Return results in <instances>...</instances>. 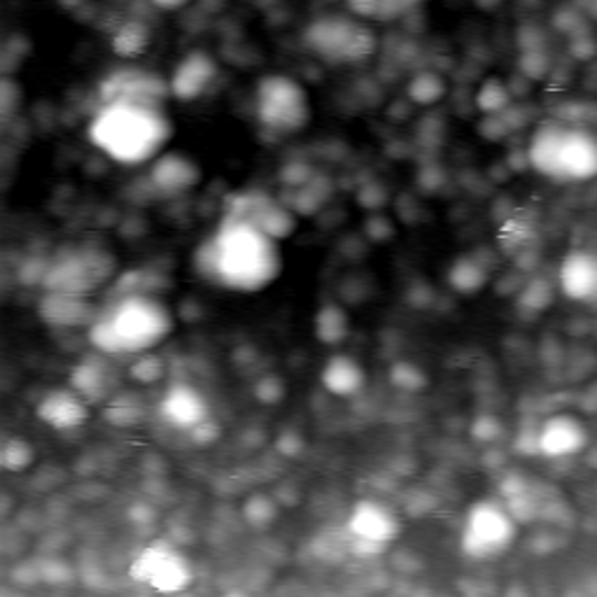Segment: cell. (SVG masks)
Listing matches in <instances>:
<instances>
[{
  "label": "cell",
  "mask_w": 597,
  "mask_h": 597,
  "mask_svg": "<svg viewBox=\"0 0 597 597\" xmlns=\"http://www.w3.org/2000/svg\"><path fill=\"white\" fill-rule=\"evenodd\" d=\"M220 77H222V71L216 56L203 50H195L185 54L178 61L174 73L168 75L170 96L182 103H195L203 98L206 94H210L212 87L220 82Z\"/></svg>",
  "instance_id": "cell-13"
},
{
  "label": "cell",
  "mask_w": 597,
  "mask_h": 597,
  "mask_svg": "<svg viewBox=\"0 0 597 597\" xmlns=\"http://www.w3.org/2000/svg\"><path fill=\"white\" fill-rule=\"evenodd\" d=\"M572 50H574V54H577V59L588 61V59H593L597 54V42L590 35H577V38H574Z\"/></svg>",
  "instance_id": "cell-35"
},
{
  "label": "cell",
  "mask_w": 597,
  "mask_h": 597,
  "mask_svg": "<svg viewBox=\"0 0 597 597\" xmlns=\"http://www.w3.org/2000/svg\"><path fill=\"white\" fill-rule=\"evenodd\" d=\"M348 535L353 544L365 553H378L399 537L401 521L397 511L386 502L359 500L348 514Z\"/></svg>",
  "instance_id": "cell-11"
},
{
  "label": "cell",
  "mask_w": 597,
  "mask_h": 597,
  "mask_svg": "<svg viewBox=\"0 0 597 597\" xmlns=\"http://www.w3.org/2000/svg\"><path fill=\"white\" fill-rule=\"evenodd\" d=\"M553 296H556V290H553V285L546 279H535L521 290L519 308L530 313V315L544 313L553 304Z\"/></svg>",
  "instance_id": "cell-28"
},
{
  "label": "cell",
  "mask_w": 597,
  "mask_h": 597,
  "mask_svg": "<svg viewBox=\"0 0 597 597\" xmlns=\"http://www.w3.org/2000/svg\"><path fill=\"white\" fill-rule=\"evenodd\" d=\"M254 117L269 134H302L313 119L311 94L296 77L269 73L254 87Z\"/></svg>",
  "instance_id": "cell-7"
},
{
  "label": "cell",
  "mask_w": 597,
  "mask_h": 597,
  "mask_svg": "<svg viewBox=\"0 0 597 597\" xmlns=\"http://www.w3.org/2000/svg\"><path fill=\"white\" fill-rule=\"evenodd\" d=\"M164 374H166L164 359L159 355H153V350L136 355V359L132 362V367H129V376L134 380H138L140 386H153V383L164 378Z\"/></svg>",
  "instance_id": "cell-30"
},
{
  "label": "cell",
  "mask_w": 597,
  "mask_h": 597,
  "mask_svg": "<svg viewBox=\"0 0 597 597\" xmlns=\"http://www.w3.org/2000/svg\"><path fill=\"white\" fill-rule=\"evenodd\" d=\"M390 383L404 392H420L428 388V376L411 362H399L390 369Z\"/></svg>",
  "instance_id": "cell-31"
},
{
  "label": "cell",
  "mask_w": 597,
  "mask_h": 597,
  "mask_svg": "<svg viewBox=\"0 0 597 597\" xmlns=\"http://www.w3.org/2000/svg\"><path fill=\"white\" fill-rule=\"evenodd\" d=\"M191 266L208 285L254 294L281 279L283 248L262 229L222 216L218 227L197 245Z\"/></svg>",
  "instance_id": "cell-1"
},
{
  "label": "cell",
  "mask_w": 597,
  "mask_h": 597,
  "mask_svg": "<svg viewBox=\"0 0 597 597\" xmlns=\"http://www.w3.org/2000/svg\"><path fill=\"white\" fill-rule=\"evenodd\" d=\"M35 462V451L33 446L21 439V437H10L3 441V448H0V464L8 472H27L29 467Z\"/></svg>",
  "instance_id": "cell-27"
},
{
  "label": "cell",
  "mask_w": 597,
  "mask_h": 597,
  "mask_svg": "<svg viewBox=\"0 0 597 597\" xmlns=\"http://www.w3.org/2000/svg\"><path fill=\"white\" fill-rule=\"evenodd\" d=\"M588 443L586 422L574 413H553L537 430L535 446L546 458H572L579 455Z\"/></svg>",
  "instance_id": "cell-17"
},
{
  "label": "cell",
  "mask_w": 597,
  "mask_h": 597,
  "mask_svg": "<svg viewBox=\"0 0 597 597\" xmlns=\"http://www.w3.org/2000/svg\"><path fill=\"white\" fill-rule=\"evenodd\" d=\"M304 48L332 66H353L374 56L378 35L369 21L355 14H320L311 19L302 33Z\"/></svg>",
  "instance_id": "cell-5"
},
{
  "label": "cell",
  "mask_w": 597,
  "mask_h": 597,
  "mask_svg": "<svg viewBox=\"0 0 597 597\" xmlns=\"http://www.w3.org/2000/svg\"><path fill=\"white\" fill-rule=\"evenodd\" d=\"M409 96L418 105H434L446 96V80L439 73L422 71L409 82Z\"/></svg>",
  "instance_id": "cell-26"
},
{
  "label": "cell",
  "mask_w": 597,
  "mask_h": 597,
  "mask_svg": "<svg viewBox=\"0 0 597 597\" xmlns=\"http://www.w3.org/2000/svg\"><path fill=\"white\" fill-rule=\"evenodd\" d=\"M35 416L40 418V422H45L48 428L59 432L80 430L92 416V404L71 386L52 388L40 397Z\"/></svg>",
  "instance_id": "cell-18"
},
{
  "label": "cell",
  "mask_w": 597,
  "mask_h": 597,
  "mask_svg": "<svg viewBox=\"0 0 597 597\" xmlns=\"http://www.w3.org/2000/svg\"><path fill=\"white\" fill-rule=\"evenodd\" d=\"M129 577L157 593H180L195 582V567L178 546L157 540L134 558Z\"/></svg>",
  "instance_id": "cell-10"
},
{
  "label": "cell",
  "mask_w": 597,
  "mask_h": 597,
  "mask_svg": "<svg viewBox=\"0 0 597 597\" xmlns=\"http://www.w3.org/2000/svg\"><path fill=\"white\" fill-rule=\"evenodd\" d=\"M320 383L323 388L341 399H350L357 397L367 386V371L359 365V359L346 353H336L332 355L323 371H320Z\"/></svg>",
  "instance_id": "cell-21"
},
{
  "label": "cell",
  "mask_w": 597,
  "mask_h": 597,
  "mask_svg": "<svg viewBox=\"0 0 597 597\" xmlns=\"http://www.w3.org/2000/svg\"><path fill=\"white\" fill-rule=\"evenodd\" d=\"M117 260L101 243H80L61 248L42 275L45 292L94 296L103 285L113 283Z\"/></svg>",
  "instance_id": "cell-6"
},
{
  "label": "cell",
  "mask_w": 597,
  "mask_h": 597,
  "mask_svg": "<svg viewBox=\"0 0 597 597\" xmlns=\"http://www.w3.org/2000/svg\"><path fill=\"white\" fill-rule=\"evenodd\" d=\"M90 143L122 166L153 164L174 138L166 105L138 101L98 103L87 124Z\"/></svg>",
  "instance_id": "cell-2"
},
{
  "label": "cell",
  "mask_w": 597,
  "mask_h": 597,
  "mask_svg": "<svg viewBox=\"0 0 597 597\" xmlns=\"http://www.w3.org/2000/svg\"><path fill=\"white\" fill-rule=\"evenodd\" d=\"M149 42V31L143 24H126L115 35V52L122 56H136L140 54Z\"/></svg>",
  "instance_id": "cell-32"
},
{
  "label": "cell",
  "mask_w": 597,
  "mask_h": 597,
  "mask_svg": "<svg viewBox=\"0 0 597 597\" xmlns=\"http://www.w3.org/2000/svg\"><path fill=\"white\" fill-rule=\"evenodd\" d=\"M176 315L157 292L113 294L90 327L94 350L111 357H136L155 350L174 334Z\"/></svg>",
  "instance_id": "cell-3"
},
{
  "label": "cell",
  "mask_w": 597,
  "mask_h": 597,
  "mask_svg": "<svg viewBox=\"0 0 597 597\" xmlns=\"http://www.w3.org/2000/svg\"><path fill=\"white\" fill-rule=\"evenodd\" d=\"M101 313V306L94 304L92 296L45 292L38 302V315L50 327H92Z\"/></svg>",
  "instance_id": "cell-20"
},
{
  "label": "cell",
  "mask_w": 597,
  "mask_h": 597,
  "mask_svg": "<svg viewBox=\"0 0 597 597\" xmlns=\"http://www.w3.org/2000/svg\"><path fill=\"white\" fill-rule=\"evenodd\" d=\"M530 166L556 182H588L597 178V132L565 119L544 122L527 145Z\"/></svg>",
  "instance_id": "cell-4"
},
{
  "label": "cell",
  "mask_w": 597,
  "mask_h": 597,
  "mask_svg": "<svg viewBox=\"0 0 597 597\" xmlns=\"http://www.w3.org/2000/svg\"><path fill=\"white\" fill-rule=\"evenodd\" d=\"M558 287L577 304H597V252L577 248L558 266Z\"/></svg>",
  "instance_id": "cell-19"
},
{
  "label": "cell",
  "mask_w": 597,
  "mask_h": 597,
  "mask_svg": "<svg viewBox=\"0 0 597 597\" xmlns=\"http://www.w3.org/2000/svg\"><path fill=\"white\" fill-rule=\"evenodd\" d=\"M590 14L597 19V0H593V3H590Z\"/></svg>",
  "instance_id": "cell-37"
},
{
  "label": "cell",
  "mask_w": 597,
  "mask_h": 597,
  "mask_svg": "<svg viewBox=\"0 0 597 597\" xmlns=\"http://www.w3.org/2000/svg\"><path fill=\"white\" fill-rule=\"evenodd\" d=\"M159 416L170 428L195 432L210 418V404L206 395L187 380L170 383L159 399Z\"/></svg>",
  "instance_id": "cell-16"
},
{
  "label": "cell",
  "mask_w": 597,
  "mask_h": 597,
  "mask_svg": "<svg viewBox=\"0 0 597 597\" xmlns=\"http://www.w3.org/2000/svg\"><path fill=\"white\" fill-rule=\"evenodd\" d=\"M69 386L87 399L92 407L108 404L119 392V378L113 367V357L98 350L84 355L73 365Z\"/></svg>",
  "instance_id": "cell-14"
},
{
  "label": "cell",
  "mask_w": 597,
  "mask_h": 597,
  "mask_svg": "<svg viewBox=\"0 0 597 597\" xmlns=\"http://www.w3.org/2000/svg\"><path fill=\"white\" fill-rule=\"evenodd\" d=\"M147 3L161 12H178V10L187 8L191 0H147Z\"/></svg>",
  "instance_id": "cell-36"
},
{
  "label": "cell",
  "mask_w": 597,
  "mask_h": 597,
  "mask_svg": "<svg viewBox=\"0 0 597 597\" xmlns=\"http://www.w3.org/2000/svg\"><path fill=\"white\" fill-rule=\"evenodd\" d=\"M243 514L250 521V525L266 527L275 521V516H279V506H275V502L266 495H252L243 506Z\"/></svg>",
  "instance_id": "cell-33"
},
{
  "label": "cell",
  "mask_w": 597,
  "mask_h": 597,
  "mask_svg": "<svg viewBox=\"0 0 597 597\" xmlns=\"http://www.w3.org/2000/svg\"><path fill=\"white\" fill-rule=\"evenodd\" d=\"M519 521L498 500H481L469 506L462 527V553L472 561H495L516 544Z\"/></svg>",
  "instance_id": "cell-8"
},
{
  "label": "cell",
  "mask_w": 597,
  "mask_h": 597,
  "mask_svg": "<svg viewBox=\"0 0 597 597\" xmlns=\"http://www.w3.org/2000/svg\"><path fill=\"white\" fill-rule=\"evenodd\" d=\"M145 401L134 392H117L105 404V420L117 425V428H136L145 418Z\"/></svg>",
  "instance_id": "cell-25"
},
{
  "label": "cell",
  "mask_w": 597,
  "mask_h": 597,
  "mask_svg": "<svg viewBox=\"0 0 597 597\" xmlns=\"http://www.w3.org/2000/svg\"><path fill=\"white\" fill-rule=\"evenodd\" d=\"M511 94L506 90V84L498 77H490L483 82V87L476 94V105L483 115H500L509 108Z\"/></svg>",
  "instance_id": "cell-29"
},
{
  "label": "cell",
  "mask_w": 597,
  "mask_h": 597,
  "mask_svg": "<svg viewBox=\"0 0 597 597\" xmlns=\"http://www.w3.org/2000/svg\"><path fill=\"white\" fill-rule=\"evenodd\" d=\"M168 98H174L170 96L168 77L145 69H117L111 75H105L98 87V103L138 101L166 105Z\"/></svg>",
  "instance_id": "cell-12"
},
{
  "label": "cell",
  "mask_w": 597,
  "mask_h": 597,
  "mask_svg": "<svg viewBox=\"0 0 597 597\" xmlns=\"http://www.w3.org/2000/svg\"><path fill=\"white\" fill-rule=\"evenodd\" d=\"M448 285H451L458 294L472 296L479 294L488 283H490V271L485 262H481L474 254H462L458 258L451 269L446 273Z\"/></svg>",
  "instance_id": "cell-22"
},
{
  "label": "cell",
  "mask_w": 597,
  "mask_h": 597,
  "mask_svg": "<svg viewBox=\"0 0 597 597\" xmlns=\"http://www.w3.org/2000/svg\"><path fill=\"white\" fill-rule=\"evenodd\" d=\"M313 329L320 344L338 346V344H344L350 334V315L344 306L327 302L317 308Z\"/></svg>",
  "instance_id": "cell-23"
},
{
  "label": "cell",
  "mask_w": 597,
  "mask_h": 597,
  "mask_svg": "<svg viewBox=\"0 0 597 597\" xmlns=\"http://www.w3.org/2000/svg\"><path fill=\"white\" fill-rule=\"evenodd\" d=\"M422 0H348V12L365 21H390L411 12Z\"/></svg>",
  "instance_id": "cell-24"
},
{
  "label": "cell",
  "mask_w": 597,
  "mask_h": 597,
  "mask_svg": "<svg viewBox=\"0 0 597 597\" xmlns=\"http://www.w3.org/2000/svg\"><path fill=\"white\" fill-rule=\"evenodd\" d=\"M502 432V425L495 416H481L474 425H472V434L479 439V441H493L498 439Z\"/></svg>",
  "instance_id": "cell-34"
},
{
  "label": "cell",
  "mask_w": 597,
  "mask_h": 597,
  "mask_svg": "<svg viewBox=\"0 0 597 597\" xmlns=\"http://www.w3.org/2000/svg\"><path fill=\"white\" fill-rule=\"evenodd\" d=\"M222 216L258 227L281 243L294 237V231L298 227L296 212L287 206V201L273 197L269 191H262L258 187L233 191V195L224 201Z\"/></svg>",
  "instance_id": "cell-9"
},
{
  "label": "cell",
  "mask_w": 597,
  "mask_h": 597,
  "mask_svg": "<svg viewBox=\"0 0 597 597\" xmlns=\"http://www.w3.org/2000/svg\"><path fill=\"white\" fill-rule=\"evenodd\" d=\"M203 180L201 166L176 149H166L153 164H149L147 185L159 197H180L187 195Z\"/></svg>",
  "instance_id": "cell-15"
}]
</instances>
